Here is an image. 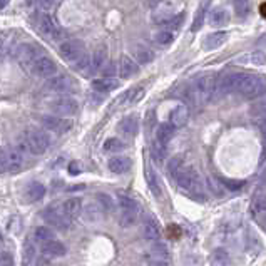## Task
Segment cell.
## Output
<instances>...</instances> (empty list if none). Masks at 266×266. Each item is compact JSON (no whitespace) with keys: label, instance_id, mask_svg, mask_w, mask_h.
Returning <instances> with one entry per match:
<instances>
[{"label":"cell","instance_id":"4dcf8cb0","mask_svg":"<svg viewBox=\"0 0 266 266\" xmlns=\"http://www.w3.org/2000/svg\"><path fill=\"white\" fill-rule=\"evenodd\" d=\"M173 40H174V32L166 30V28H161V30L154 32L153 35V42L159 47H168L173 44Z\"/></svg>","mask_w":266,"mask_h":266},{"label":"cell","instance_id":"836d02e7","mask_svg":"<svg viewBox=\"0 0 266 266\" xmlns=\"http://www.w3.org/2000/svg\"><path fill=\"white\" fill-rule=\"evenodd\" d=\"M251 210H253L255 216H260V218L266 216V194H258V196L253 198Z\"/></svg>","mask_w":266,"mask_h":266},{"label":"cell","instance_id":"11a10c76","mask_svg":"<svg viewBox=\"0 0 266 266\" xmlns=\"http://www.w3.org/2000/svg\"><path fill=\"white\" fill-rule=\"evenodd\" d=\"M39 2H40L42 8H45V10H50V8H54L57 0H39Z\"/></svg>","mask_w":266,"mask_h":266},{"label":"cell","instance_id":"ab89813d","mask_svg":"<svg viewBox=\"0 0 266 266\" xmlns=\"http://www.w3.org/2000/svg\"><path fill=\"white\" fill-rule=\"evenodd\" d=\"M104 149H106L107 153H119V151L124 149V142L121 139H117V137H111V139H107L104 142Z\"/></svg>","mask_w":266,"mask_h":266},{"label":"cell","instance_id":"9c48e42d","mask_svg":"<svg viewBox=\"0 0 266 266\" xmlns=\"http://www.w3.org/2000/svg\"><path fill=\"white\" fill-rule=\"evenodd\" d=\"M85 54L84 44L80 40H65L59 45V55L62 57L65 62L75 64Z\"/></svg>","mask_w":266,"mask_h":266},{"label":"cell","instance_id":"d6a6232c","mask_svg":"<svg viewBox=\"0 0 266 266\" xmlns=\"http://www.w3.org/2000/svg\"><path fill=\"white\" fill-rule=\"evenodd\" d=\"M241 64H250V65H265L266 64V54L265 52H251V54L241 57Z\"/></svg>","mask_w":266,"mask_h":266},{"label":"cell","instance_id":"7c38bea8","mask_svg":"<svg viewBox=\"0 0 266 266\" xmlns=\"http://www.w3.org/2000/svg\"><path fill=\"white\" fill-rule=\"evenodd\" d=\"M39 49H37L35 45L32 44H22L17 47L15 50V57L18 60V64L22 65V67H32V64L35 62L37 59H39Z\"/></svg>","mask_w":266,"mask_h":266},{"label":"cell","instance_id":"bcb514c9","mask_svg":"<svg viewBox=\"0 0 266 266\" xmlns=\"http://www.w3.org/2000/svg\"><path fill=\"white\" fill-rule=\"evenodd\" d=\"M183 20H184V15L183 13H179L178 17H173L171 20L166 23V25H163V28H166V30H171V32H174V30H178L179 27H181V23H183Z\"/></svg>","mask_w":266,"mask_h":266},{"label":"cell","instance_id":"603a6c76","mask_svg":"<svg viewBox=\"0 0 266 266\" xmlns=\"http://www.w3.org/2000/svg\"><path fill=\"white\" fill-rule=\"evenodd\" d=\"M119 131L124 134L126 137H134L139 131V121H137L136 116H127L119 122Z\"/></svg>","mask_w":266,"mask_h":266},{"label":"cell","instance_id":"277c9868","mask_svg":"<svg viewBox=\"0 0 266 266\" xmlns=\"http://www.w3.org/2000/svg\"><path fill=\"white\" fill-rule=\"evenodd\" d=\"M245 75L246 74H241V72H233V74L223 75V77L216 82L215 96L223 97V96H228L230 92L238 91V87L241 85V82H243Z\"/></svg>","mask_w":266,"mask_h":266},{"label":"cell","instance_id":"7bdbcfd3","mask_svg":"<svg viewBox=\"0 0 266 266\" xmlns=\"http://www.w3.org/2000/svg\"><path fill=\"white\" fill-rule=\"evenodd\" d=\"M206 7H208V3H204V5H199L198 12H196V17H194V20H193V27H191L193 32H198L199 28H201L203 22H204V13H206Z\"/></svg>","mask_w":266,"mask_h":266},{"label":"cell","instance_id":"d6986e66","mask_svg":"<svg viewBox=\"0 0 266 266\" xmlns=\"http://www.w3.org/2000/svg\"><path fill=\"white\" fill-rule=\"evenodd\" d=\"M230 34L228 32H213V34L206 35V39L203 40V49L204 50H215L218 47H221L228 40Z\"/></svg>","mask_w":266,"mask_h":266},{"label":"cell","instance_id":"91938a15","mask_svg":"<svg viewBox=\"0 0 266 266\" xmlns=\"http://www.w3.org/2000/svg\"><path fill=\"white\" fill-rule=\"evenodd\" d=\"M149 266H168V265H166L163 260H158V261H151Z\"/></svg>","mask_w":266,"mask_h":266},{"label":"cell","instance_id":"cb8c5ba5","mask_svg":"<svg viewBox=\"0 0 266 266\" xmlns=\"http://www.w3.org/2000/svg\"><path fill=\"white\" fill-rule=\"evenodd\" d=\"M142 235L147 241H158L161 236V230L153 218H146L142 223Z\"/></svg>","mask_w":266,"mask_h":266},{"label":"cell","instance_id":"9f6ffc18","mask_svg":"<svg viewBox=\"0 0 266 266\" xmlns=\"http://www.w3.org/2000/svg\"><path fill=\"white\" fill-rule=\"evenodd\" d=\"M80 169H82V168H80V166H79L77 161H75V163H70V166H69V171H70V173H72V174L80 173Z\"/></svg>","mask_w":266,"mask_h":266},{"label":"cell","instance_id":"5bb4252c","mask_svg":"<svg viewBox=\"0 0 266 266\" xmlns=\"http://www.w3.org/2000/svg\"><path fill=\"white\" fill-rule=\"evenodd\" d=\"M40 253L44 255L45 258H60V256H64L67 253V250H65V246L60 243V241L52 240V241H47V243L40 245Z\"/></svg>","mask_w":266,"mask_h":266},{"label":"cell","instance_id":"ffe728a7","mask_svg":"<svg viewBox=\"0 0 266 266\" xmlns=\"http://www.w3.org/2000/svg\"><path fill=\"white\" fill-rule=\"evenodd\" d=\"M109 171H112L114 174H124L131 169V159L124 158V156H116V158H111L107 163Z\"/></svg>","mask_w":266,"mask_h":266},{"label":"cell","instance_id":"1f68e13d","mask_svg":"<svg viewBox=\"0 0 266 266\" xmlns=\"http://www.w3.org/2000/svg\"><path fill=\"white\" fill-rule=\"evenodd\" d=\"M34 238L39 241V243H47V241L55 240V235L50 226H37L34 231Z\"/></svg>","mask_w":266,"mask_h":266},{"label":"cell","instance_id":"db71d44e","mask_svg":"<svg viewBox=\"0 0 266 266\" xmlns=\"http://www.w3.org/2000/svg\"><path fill=\"white\" fill-rule=\"evenodd\" d=\"M102 74H104V77H112V75L116 74V65H114L112 62L106 65V67L102 69Z\"/></svg>","mask_w":266,"mask_h":266},{"label":"cell","instance_id":"60d3db41","mask_svg":"<svg viewBox=\"0 0 266 266\" xmlns=\"http://www.w3.org/2000/svg\"><path fill=\"white\" fill-rule=\"evenodd\" d=\"M96 201L101 204V208L104 210V213H111L114 210V201H112V198L109 196V194L99 193L97 196H96Z\"/></svg>","mask_w":266,"mask_h":266},{"label":"cell","instance_id":"f1b7e54d","mask_svg":"<svg viewBox=\"0 0 266 266\" xmlns=\"http://www.w3.org/2000/svg\"><path fill=\"white\" fill-rule=\"evenodd\" d=\"M173 17H174V10L171 7H164L163 3L153 12V20L158 23V25H166Z\"/></svg>","mask_w":266,"mask_h":266},{"label":"cell","instance_id":"8d00e7d4","mask_svg":"<svg viewBox=\"0 0 266 266\" xmlns=\"http://www.w3.org/2000/svg\"><path fill=\"white\" fill-rule=\"evenodd\" d=\"M228 261H230V255L225 248H216L211 253V263L215 266H226Z\"/></svg>","mask_w":266,"mask_h":266},{"label":"cell","instance_id":"7402d4cb","mask_svg":"<svg viewBox=\"0 0 266 266\" xmlns=\"http://www.w3.org/2000/svg\"><path fill=\"white\" fill-rule=\"evenodd\" d=\"M106 60H107V50L106 47H99L97 50H94V54L91 57V69L89 72H99L106 67Z\"/></svg>","mask_w":266,"mask_h":266},{"label":"cell","instance_id":"8992f818","mask_svg":"<svg viewBox=\"0 0 266 266\" xmlns=\"http://www.w3.org/2000/svg\"><path fill=\"white\" fill-rule=\"evenodd\" d=\"M42 216H44L47 225L54 228V230H69L70 221H72L70 218L65 216V213L62 211L60 206H49Z\"/></svg>","mask_w":266,"mask_h":266},{"label":"cell","instance_id":"816d5d0a","mask_svg":"<svg viewBox=\"0 0 266 266\" xmlns=\"http://www.w3.org/2000/svg\"><path fill=\"white\" fill-rule=\"evenodd\" d=\"M5 171H8V168H7V156H5V151L0 149V174L5 173Z\"/></svg>","mask_w":266,"mask_h":266},{"label":"cell","instance_id":"ba28073f","mask_svg":"<svg viewBox=\"0 0 266 266\" xmlns=\"http://www.w3.org/2000/svg\"><path fill=\"white\" fill-rule=\"evenodd\" d=\"M49 107H50V111L55 114V116L65 117V116H74V114L77 112V109H79V104L72 97L62 96V97L52 99V101L49 102Z\"/></svg>","mask_w":266,"mask_h":266},{"label":"cell","instance_id":"2e32d148","mask_svg":"<svg viewBox=\"0 0 266 266\" xmlns=\"http://www.w3.org/2000/svg\"><path fill=\"white\" fill-rule=\"evenodd\" d=\"M5 156H7L8 173H18L23 166V154L17 149V147H8V149L5 151Z\"/></svg>","mask_w":266,"mask_h":266},{"label":"cell","instance_id":"9a60e30c","mask_svg":"<svg viewBox=\"0 0 266 266\" xmlns=\"http://www.w3.org/2000/svg\"><path fill=\"white\" fill-rule=\"evenodd\" d=\"M82 218L87 223H99V221H102V218H104V210L97 201L87 203L82 208Z\"/></svg>","mask_w":266,"mask_h":266},{"label":"cell","instance_id":"8fae6325","mask_svg":"<svg viewBox=\"0 0 266 266\" xmlns=\"http://www.w3.org/2000/svg\"><path fill=\"white\" fill-rule=\"evenodd\" d=\"M30 69H32V72H34V75H37V77H44V79L47 77L50 79L57 74V64L47 55H40L39 59L32 64Z\"/></svg>","mask_w":266,"mask_h":266},{"label":"cell","instance_id":"f35d334b","mask_svg":"<svg viewBox=\"0 0 266 266\" xmlns=\"http://www.w3.org/2000/svg\"><path fill=\"white\" fill-rule=\"evenodd\" d=\"M147 184H149V189H151V193H153L156 198H159V196H161V188H159L158 178H156L154 171L151 169V168L147 169Z\"/></svg>","mask_w":266,"mask_h":266},{"label":"cell","instance_id":"4fadbf2b","mask_svg":"<svg viewBox=\"0 0 266 266\" xmlns=\"http://www.w3.org/2000/svg\"><path fill=\"white\" fill-rule=\"evenodd\" d=\"M45 89L55 94H65L72 89V80L67 75H54L45 82Z\"/></svg>","mask_w":266,"mask_h":266},{"label":"cell","instance_id":"f5cc1de1","mask_svg":"<svg viewBox=\"0 0 266 266\" xmlns=\"http://www.w3.org/2000/svg\"><path fill=\"white\" fill-rule=\"evenodd\" d=\"M0 266H13V260L8 253H3L0 256Z\"/></svg>","mask_w":266,"mask_h":266},{"label":"cell","instance_id":"44dd1931","mask_svg":"<svg viewBox=\"0 0 266 266\" xmlns=\"http://www.w3.org/2000/svg\"><path fill=\"white\" fill-rule=\"evenodd\" d=\"M117 70H119V75L122 79H129L137 72V64H136V60H132L129 55H122Z\"/></svg>","mask_w":266,"mask_h":266},{"label":"cell","instance_id":"4316f807","mask_svg":"<svg viewBox=\"0 0 266 266\" xmlns=\"http://www.w3.org/2000/svg\"><path fill=\"white\" fill-rule=\"evenodd\" d=\"M228 18H230V15H228L226 8L216 7V8H213V10L210 12V17H208V22H210V25H211V27L218 28V27L226 25Z\"/></svg>","mask_w":266,"mask_h":266},{"label":"cell","instance_id":"30bf717a","mask_svg":"<svg viewBox=\"0 0 266 266\" xmlns=\"http://www.w3.org/2000/svg\"><path fill=\"white\" fill-rule=\"evenodd\" d=\"M40 122L47 131L54 132V134H65V132L70 131V127H72V122L69 119L60 117V116H52V114H49V116H42Z\"/></svg>","mask_w":266,"mask_h":266},{"label":"cell","instance_id":"83f0119b","mask_svg":"<svg viewBox=\"0 0 266 266\" xmlns=\"http://www.w3.org/2000/svg\"><path fill=\"white\" fill-rule=\"evenodd\" d=\"M119 87V82H117L114 77H102V79H96L92 82V89L97 92H111L114 89Z\"/></svg>","mask_w":266,"mask_h":266},{"label":"cell","instance_id":"7a4b0ae2","mask_svg":"<svg viewBox=\"0 0 266 266\" xmlns=\"http://www.w3.org/2000/svg\"><path fill=\"white\" fill-rule=\"evenodd\" d=\"M241 97L245 99H258L266 94V77L263 75H253V74H246L243 82L238 87V91Z\"/></svg>","mask_w":266,"mask_h":266},{"label":"cell","instance_id":"484cf974","mask_svg":"<svg viewBox=\"0 0 266 266\" xmlns=\"http://www.w3.org/2000/svg\"><path fill=\"white\" fill-rule=\"evenodd\" d=\"M174 129L176 127L171 124V122H164V124H161L158 127V131H156V142L161 146H166L171 139H173Z\"/></svg>","mask_w":266,"mask_h":266},{"label":"cell","instance_id":"d4e9b609","mask_svg":"<svg viewBox=\"0 0 266 266\" xmlns=\"http://www.w3.org/2000/svg\"><path fill=\"white\" fill-rule=\"evenodd\" d=\"M60 208H62V211L65 213V216L74 220V218H77L80 213H82V201H80L79 198H70L67 201H64Z\"/></svg>","mask_w":266,"mask_h":266},{"label":"cell","instance_id":"5b68a950","mask_svg":"<svg viewBox=\"0 0 266 266\" xmlns=\"http://www.w3.org/2000/svg\"><path fill=\"white\" fill-rule=\"evenodd\" d=\"M37 28H39V32L45 37L47 40L57 42V40H60L64 37L62 28L57 25V22L50 15H47V13H44V15L39 17V22H37Z\"/></svg>","mask_w":266,"mask_h":266},{"label":"cell","instance_id":"f546056e","mask_svg":"<svg viewBox=\"0 0 266 266\" xmlns=\"http://www.w3.org/2000/svg\"><path fill=\"white\" fill-rule=\"evenodd\" d=\"M132 54H134L136 60L139 64H149V62H153V60H154L153 50L147 49L146 45H141V44H137V45L132 47Z\"/></svg>","mask_w":266,"mask_h":266},{"label":"cell","instance_id":"6f0895ef","mask_svg":"<svg viewBox=\"0 0 266 266\" xmlns=\"http://www.w3.org/2000/svg\"><path fill=\"white\" fill-rule=\"evenodd\" d=\"M166 0H147V3L149 5H153V7H156V5H161V3H164Z\"/></svg>","mask_w":266,"mask_h":266},{"label":"cell","instance_id":"b9f144b4","mask_svg":"<svg viewBox=\"0 0 266 266\" xmlns=\"http://www.w3.org/2000/svg\"><path fill=\"white\" fill-rule=\"evenodd\" d=\"M117 199H119L121 210H134V211H137V201H136V199L129 198L127 194H119Z\"/></svg>","mask_w":266,"mask_h":266},{"label":"cell","instance_id":"f907efd6","mask_svg":"<svg viewBox=\"0 0 266 266\" xmlns=\"http://www.w3.org/2000/svg\"><path fill=\"white\" fill-rule=\"evenodd\" d=\"M127 96H129V102L134 104V102L139 101L142 96H144V89L139 87V89H136V91H131L129 94H127Z\"/></svg>","mask_w":266,"mask_h":266},{"label":"cell","instance_id":"680465c9","mask_svg":"<svg viewBox=\"0 0 266 266\" xmlns=\"http://www.w3.org/2000/svg\"><path fill=\"white\" fill-rule=\"evenodd\" d=\"M258 45H260V47H266V34H263V35H261L260 39H258Z\"/></svg>","mask_w":266,"mask_h":266},{"label":"cell","instance_id":"ac0fdd59","mask_svg":"<svg viewBox=\"0 0 266 266\" xmlns=\"http://www.w3.org/2000/svg\"><path fill=\"white\" fill-rule=\"evenodd\" d=\"M45 194V186L42 183H30L23 191V199L27 203H37L44 198Z\"/></svg>","mask_w":266,"mask_h":266},{"label":"cell","instance_id":"ee69618b","mask_svg":"<svg viewBox=\"0 0 266 266\" xmlns=\"http://www.w3.org/2000/svg\"><path fill=\"white\" fill-rule=\"evenodd\" d=\"M235 10L238 13V17H246L250 12V0H233Z\"/></svg>","mask_w":266,"mask_h":266},{"label":"cell","instance_id":"f6af8a7d","mask_svg":"<svg viewBox=\"0 0 266 266\" xmlns=\"http://www.w3.org/2000/svg\"><path fill=\"white\" fill-rule=\"evenodd\" d=\"M208 186H210V189H211V193H215V194H218V196H223V183L220 181V179H216V178H213V176H208Z\"/></svg>","mask_w":266,"mask_h":266},{"label":"cell","instance_id":"c3c4849f","mask_svg":"<svg viewBox=\"0 0 266 266\" xmlns=\"http://www.w3.org/2000/svg\"><path fill=\"white\" fill-rule=\"evenodd\" d=\"M221 183L225 184V188L231 189V191H238L245 186L243 181H233V179H221Z\"/></svg>","mask_w":266,"mask_h":266},{"label":"cell","instance_id":"e575fe53","mask_svg":"<svg viewBox=\"0 0 266 266\" xmlns=\"http://www.w3.org/2000/svg\"><path fill=\"white\" fill-rule=\"evenodd\" d=\"M251 116L253 119H265L266 117V96L260 97L258 101L251 104Z\"/></svg>","mask_w":266,"mask_h":266},{"label":"cell","instance_id":"3957f363","mask_svg":"<svg viewBox=\"0 0 266 266\" xmlns=\"http://www.w3.org/2000/svg\"><path fill=\"white\" fill-rule=\"evenodd\" d=\"M215 89H216V77L213 74L199 75L193 84L194 97H196L198 102H203V104L208 102L215 96Z\"/></svg>","mask_w":266,"mask_h":266},{"label":"cell","instance_id":"7dc6e473","mask_svg":"<svg viewBox=\"0 0 266 266\" xmlns=\"http://www.w3.org/2000/svg\"><path fill=\"white\" fill-rule=\"evenodd\" d=\"M183 166H184V164H183V161H181V159H178V158L171 159V163H169V166H168V171H169V174H171V176H173V178H174V176H176V173H178V171L181 169Z\"/></svg>","mask_w":266,"mask_h":266},{"label":"cell","instance_id":"52a82bcc","mask_svg":"<svg viewBox=\"0 0 266 266\" xmlns=\"http://www.w3.org/2000/svg\"><path fill=\"white\" fill-rule=\"evenodd\" d=\"M25 137L28 141V147H30L32 154H44L50 146L49 136L40 129H28L25 132Z\"/></svg>","mask_w":266,"mask_h":266},{"label":"cell","instance_id":"681fc988","mask_svg":"<svg viewBox=\"0 0 266 266\" xmlns=\"http://www.w3.org/2000/svg\"><path fill=\"white\" fill-rule=\"evenodd\" d=\"M153 156H154L156 161H164V158H166L164 146H161V144H158V142H156V146L153 147Z\"/></svg>","mask_w":266,"mask_h":266},{"label":"cell","instance_id":"d590c367","mask_svg":"<svg viewBox=\"0 0 266 266\" xmlns=\"http://www.w3.org/2000/svg\"><path fill=\"white\" fill-rule=\"evenodd\" d=\"M137 220V211L134 210H121L119 213V226L122 228H131Z\"/></svg>","mask_w":266,"mask_h":266},{"label":"cell","instance_id":"e0dca14e","mask_svg":"<svg viewBox=\"0 0 266 266\" xmlns=\"http://www.w3.org/2000/svg\"><path fill=\"white\" fill-rule=\"evenodd\" d=\"M188 121H189V109H188V106H184V104H179V106H176L173 111H171V114H169V122L174 127L186 126Z\"/></svg>","mask_w":266,"mask_h":266},{"label":"cell","instance_id":"6da1fadb","mask_svg":"<svg viewBox=\"0 0 266 266\" xmlns=\"http://www.w3.org/2000/svg\"><path fill=\"white\" fill-rule=\"evenodd\" d=\"M176 183L179 184V188H183L188 194H191L193 198H201L203 194V184L201 178L196 173V169L191 166H183L181 169L174 176Z\"/></svg>","mask_w":266,"mask_h":266},{"label":"cell","instance_id":"74e56055","mask_svg":"<svg viewBox=\"0 0 266 266\" xmlns=\"http://www.w3.org/2000/svg\"><path fill=\"white\" fill-rule=\"evenodd\" d=\"M151 253L158 260H163V261L169 256V251L166 248V245L159 243V241H153V245H151Z\"/></svg>","mask_w":266,"mask_h":266}]
</instances>
